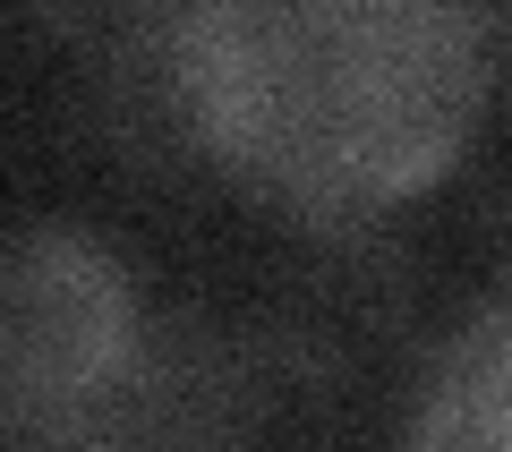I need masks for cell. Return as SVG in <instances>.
Returning <instances> with one entry per match:
<instances>
[{
	"label": "cell",
	"instance_id": "1",
	"mask_svg": "<svg viewBox=\"0 0 512 452\" xmlns=\"http://www.w3.org/2000/svg\"><path fill=\"white\" fill-rule=\"evenodd\" d=\"M197 145L316 222L419 197L470 137V0H197L180 9Z\"/></svg>",
	"mask_w": 512,
	"mask_h": 452
},
{
	"label": "cell",
	"instance_id": "2",
	"mask_svg": "<svg viewBox=\"0 0 512 452\" xmlns=\"http://www.w3.org/2000/svg\"><path fill=\"white\" fill-rule=\"evenodd\" d=\"M128 367V273L86 231L0 239V418L26 435H86Z\"/></svg>",
	"mask_w": 512,
	"mask_h": 452
},
{
	"label": "cell",
	"instance_id": "3",
	"mask_svg": "<svg viewBox=\"0 0 512 452\" xmlns=\"http://www.w3.org/2000/svg\"><path fill=\"white\" fill-rule=\"evenodd\" d=\"M410 435L419 444H512V290L444 350Z\"/></svg>",
	"mask_w": 512,
	"mask_h": 452
}]
</instances>
